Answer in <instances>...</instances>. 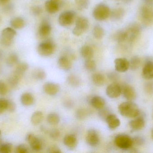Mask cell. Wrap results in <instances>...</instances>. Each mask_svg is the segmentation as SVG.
<instances>
[{
    "mask_svg": "<svg viewBox=\"0 0 153 153\" xmlns=\"http://www.w3.org/2000/svg\"><path fill=\"white\" fill-rule=\"evenodd\" d=\"M115 69L119 72H125L129 68V62L126 58H117L114 61Z\"/></svg>",
    "mask_w": 153,
    "mask_h": 153,
    "instance_id": "obj_14",
    "label": "cell"
},
{
    "mask_svg": "<svg viewBox=\"0 0 153 153\" xmlns=\"http://www.w3.org/2000/svg\"><path fill=\"white\" fill-rule=\"evenodd\" d=\"M20 80V78H19L17 75L13 73L12 74L10 75V76L9 77L8 82H9L10 85L12 88H15V87H17L18 84H19Z\"/></svg>",
    "mask_w": 153,
    "mask_h": 153,
    "instance_id": "obj_39",
    "label": "cell"
},
{
    "mask_svg": "<svg viewBox=\"0 0 153 153\" xmlns=\"http://www.w3.org/2000/svg\"><path fill=\"white\" fill-rule=\"evenodd\" d=\"M105 121L108 124L109 128L111 130L116 129L120 125V120L114 114H109L106 118Z\"/></svg>",
    "mask_w": 153,
    "mask_h": 153,
    "instance_id": "obj_18",
    "label": "cell"
},
{
    "mask_svg": "<svg viewBox=\"0 0 153 153\" xmlns=\"http://www.w3.org/2000/svg\"><path fill=\"white\" fill-rule=\"evenodd\" d=\"M141 27L137 23H134L129 25L126 30L128 35V39L132 41L138 37L141 31Z\"/></svg>",
    "mask_w": 153,
    "mask_h": 153,
    "instance_id": "obj_11",
    "label": "cell"
},
{
    "mask_svg": "<svg viewBox=\"0 0 153 153\" xmlns=\"http://www.w3.org/2000/svg\"><path fill=\"white\" fill-rule=\"evenodd\" d=\"M143 1L146 5L151 6L153 4V0H143Z\"/></svg>",
    "mask_w": 153,
    "mask_h": 153,
    "instance_id": "obj_53",
    "label": "cell"
},
{
    "mask_svg": "<svg viewBox=\"0 0 153 153\" xmlns=\"http://www.w3.org/2000/svg\"><path fill=\"white\" fill-rule=\"evenodd\" d=\"M2 144V141L1 139L0 138V145Z\"/></svg>",
    "mask_w": 153,
    "mask_h": 153,
    "instance_id": "obj_57",
    "label": "cell"
},
{
    "mask_svg": "<svg viewBox=\"0 0 153 153\" xmlns=\"http://www.w3.org/2000/svg\"><path fill=\"white\" fill-rule=\"evenodd\" d=\"M10 25L13 28L17 29H22L25 26V22L23 19L19 17L13 18L11 20Z\"/></svg>",
    "mask_w": 153,
    "mask_h": 153,
    "instance_id": "obj_29",
    "label": "cell"
},
{
    "mask_svg": "<svg viewBox=\"0 0 153 153\" xmlns=\"http://www.w3.org/2000/svg\"><path fill=\"white\" fill-rule=\"evenodd\" d=\"M114 142L118 147L123 150L130 149L133 146L132 138L127 135H118L115 137Z\"/></svg>",
    "mask_w": 153,
    "mask_h": 153,
    "instance_id": "obj_4",
    "label": "cell"
},
{
    "mask_svg": "<svg viewBox=\"0 0 153 153\" xmlns=\"http://www.w3.org/2000/svg\"><path fill=\"white\" fill-rule=\"evenodd\" d=\"M106 94L111 99H116L121 93V87L117 83H113L108 86L106 89Z\"/></svg>",
    "mask_w": 153,
    "mask_h": 153,
    "instance_id": "obj_13",
    "label": "cell"
},
{
    "mask_svg": "<svg viewBox=\"0 0 153 153\" xmlns=\"http://www.w3.org/2000/svg\"><path fill=\"white\" fill-rule=\"evenodd\" d=\"M94 36L97 39H101L104 36V31L100 25H96L94 28Z\"/></svg>",
    "mask_w": 153,
    "mask_h": 153,
    "instance_id": "obj_32",
    "label": "cell"
},
{
    "mask_svg": "<svg viewBox=\"0 0 153 153\" xmlns=\"http://www.w3.org/2000/svg\"><path fill=\"white\" fill-rule=\"evenodd\" d=\"M125 10L121 8H119L115 9L112 11V13H111V18L115 20H118L121 19L125 14Z\"/></svg>",
    "mask_w": 153,
    "mask_h": 153,
    "instance_id": "obj_35",
    "label": "cell"
},
{
    "mask_svg": "<svg viewBox=\"0 0 153 153\" xmlns=\"http://www.w3.org/2000/svg\"><path fill=\"white\" fill-rule=\"evenodd\" d=\"M48 152L49 153H61V150L58 146H52L48 149Z\"/></svg>",
    "mask_w": 153,
    "mask_h": 153,
    "instance_id": "obj_50",
    "label": "cell"
},
{
    "mask_svg": "<svg viewBox=\"0 0 153 153\" xmlns=\"http://www.w3.org/2000/svg\"><path fill=\"white\" fill-rule=\"evenodd\" d=\"M110 113H109V111H108L107 109L104 108V107L102 108L99 111V115L100 116L102 119H104L105 120L106 118L107 117Z\"/></svg>",
    "mask_w": 153,
    "mask_h": 153,
    "instance_id": "obj_47",
    "label": "cell"
},
{
    "mask_svg": "<svg viewBox=\"0 0 153 153\" xmlns=\"http://www.w3.org/2000/svg\"><path fill=\"white\" fill-rule=\"evenodd\" d=\"M65 145L70 149H74L77 145V141L76 137L73 134L67 135L64 138Z\"/></svg>",
    "mask_w": 153,
    "mask_h": 153,
    "instance_id": "obj_19",
    "label": "cell"
},
{
    "mask_svg": "<svg viewBox=\"0 0 153 153\" xmlns=\"http://www.w3.org/2000/svg\"><path fill=\"white\" fill-rule=\"evenodd\" d=\"M67 81L69 84L73 86H78L81 84L80 78L74 75H71L67 78Z\"/></svg>",
    "mask_w": 153,
    "mask_h": 153,
    "instance_id": "obj_37",
    "label": "cell"
},
{
    "mask_svg": "<svg viewBox=\"0 0 153 153\" xmlns=\"http://www.w3.org/2000/svg\"><path fill=\"white\" fill-rule=\"evenodd\" d=\"M62 0H48L45 3L46 10L50 13H56L60 10Z\"/></svg>",
    "mask_w": 153,
    "mask_h": 153,
    "instance_id": "obj_10",
    "label": "cell"
},
{
    "mask_svg": "<svg viewBox=\"0 0 153 153\" xmlns=\"http://www.w3.org/2000/svg\"><path fill=\"white\" fill-rule=\"evenodd\" d=\"M60 131L57 129H53L51 131L49 134V136L50 137L54 140L58 139L60 137Z\"/></svg>",
    "mask_w": 153,
    "mask_h": 153,
    "instance_id": "obj_48",
    "label": "cell"
},
{
    "mask_svg": "<svg viewBox=\"0 0 153 153\" xmlns=\"http://www.w3.org/2000/svg\"><path fill=\"white\" fill-rule=\"evenodd\" d=\"M32 75L34 79L38 81L44 80L46 77V74L43 69L41 68H36L33 71Z\"/></svg>",
    "mask_w": 153,
    "mask_h": 153,
    "instance_id": "obj_31",
    "label": "cell"
},
{
    "mask_svg": "<svg viewBox=\"0 0 153 153\" xmlns=\"http://www.w3.org/2000/svg\"><path fill=\"white\" fill-rule=\"evenodd\" d=\"M141 63L140 58L137 56H135L131 58L129 62V68L132 70H137Z\"/></svg>",
    "mask_w": 153,
    "mask_h": 153,
    "instance_id": "obj_34",
    "label": "cell"
},
{
    "mask_svg": "<svg viewBox=\"0 0 153 153\" xmlns=\"http://www.w3.org/2000/svg\"><path fill=\"white\" fill-rule=\"evenodd\" d=\"M88 115V112L85 109H79L76 110V118L79 120H82L86 117Z\"/></svg>",
    "mask_w": 153,
    "mask_h": 153,
    "instance_id": "obj_42",
    "label": "cell"
},
{
    "mask_svg": "<svg viewBox=\"0 0 153 153\" xmlns=\"http://www.w3.org/2000/svg\"><path fill=\"white\" fill-rule=\"evenodd\" d=\"M1 130H0V135H1Z\"/></svg>",
    "mask_w": 153,
    "mask_h": 153,
    "instance_id": "obj_59",
    "label": "cell"
},
{
    "mask_svg": "<svg viewBox=\"0 0 153 153\" xmlns=\"http://www.w3.org/2000/svg\"><path fill=\"white\" fill-rule=\"evenodd\" d=\"M15 152L17 153H27L28 152L27 147L24 144H20L15 149Z\"/></svg>",
    "mask_w": 153,
    "mask_h": 153,
    "instance_id": "obj_45",
    "label": "cell"
},
{
    "mask_svg": "<svg viewBox=\"0 0 153 153\" xmlns=\"http://www.w3.org/2000/svg\"><path fill=\"white\" fill-rule=\"evenodd\" d=\"M16 35V31L12 28H7L3 30L1 37V44L4 46H10L13 44Z\"/></svg>",
    "mask_w": 153,
    "mask_h": 153,
    "instance_id": "obj_3",
    "label": "cell"
},
{
    "mask_svg": "<svg viewBox=\"0 0 153 153\" xmlns=\"http://www.w3.org/2000/svg\"><path fill=\"white\" fill-rule=\"evenodd\" d=\"M140 14L142 21L146 24H149L153 21V9L150 5L146 4L142 6Z\"/></svg>",
    "mask_w": 153,
    "mask_h": 153,
    "instance_id": "obj_8",
    "label": "cell"
},
{
    "mask_svg": "<svg viewBox=\"0 0 153 153\" xmlns=\"http://www.w3.org/2000/svg\"><path fill=\"white\" fill-rule=\"evenodd\" d=\"M142 76L144 79L149 80L153 78V62L148 61L145 64L142 71Z\"/></svg>",
    "mask_w": 153,
    "mask_h": 153,
    "instance_id": "obj_17",
    "label": "cell"
},
{
    "mask_svg": "<svg viewBox=\"0 0 153 153\" xmlns=\"http://www.w3.org/2000/svg\"><path fill=\"white\" fill-rule=\"evenodd\" d=\"M44 118L43 113L40 111H36L32 114L31 117V124L34 125H37L42 122Z\"/></svg>",
    "mask_w": 153,
    "mask_h": 153,
    "instance_id": "obj_27",
    "label": "cell"
},
{
    "mask_svg": "<svg viewBox=\"0 0 153 153\" xmlns=\"http://www.w3.org/2000/svg\"><path fill=\"white\" fill-rule=\"evenodd\" d=\"M1 66H0V74H1Z\"/></svg>",
    "mask_w": 153,
    "mask_h": 153,
    "instance_id": "obj_58",
    "label": "cell"
},
{
    "mask_svg": "<svg viewBox=\"0 0 153 153\" xmlns=\"http://www.w3.org/2000/svg\"><path fill=\"white\" fill-rule=\"evenodd\" d=\"M116 74H117L115 73L111 72L108 74V76L109 78L111 81H115L117 78V75Z\"/></svg>",
    "mask_w": 153,
    "mask_h": 153,
    "instance_id": "obj_51",
    "label": "cell"
},
{
    "mask_svg": "<svg viewBox=\"0 0 153 153\" xmlns=\"http://www.w3.org/2000/svg\"><path fill=\"white\" fill-rule=\"evenodd\" d=\"M100 142V136L97 131L94 129H90L86 135V143L90 146H95L99 144Z\"/></svg>",
    "mask_w": 153,
    "mask_h": 153,
    "instance_id": "obj_12",
    "label": "cell"
},
{
    "mask_svg": "<svg viewBox=\"0 0 153 153\" xmlns=\"http://www.w3.org/2000/svg\"><path fill=\"white\" fill-rule=\"evenodd\" d=\"M48 124L53 125H56L60 122L59 116L56 113H51L48 116L47 118Z\"/></svg>",
    "mask_w": 153,
    "mask_h": 153,
    "instance_id": "obj_33",
    "label": "cell"
},
{
    "mask_svg": "<svg viewBox=\"0 0 153 153\" xmlns=\"http://www.w3.org/2000/svg\"><path fill=\"white\" fill-rule=\"evenodd\" d=\"M28 68V65L27 63L24 62L19 63L17 65L13 73L21 79Z\"/></svg>",
    "mask_w": 153,
    "mask_h": 153,
    "instance_id": "obj_25",
    "label": "cell"
},
{
    "mask_svg": "<svg viewBox=\"0 0 153 153\" xmlns=\"http://www.w3.org/2000/svg\"><path fill=\"white\" fill-rule=\"evenodd\" d=\"M81 54L85 59H92L94 56V50L90 46H85L82 47L81 49Z\"/></svg>",
    "mask_w": 153,
    "mask_h": 153,
    "instance_id": "obj_26",
    "label": "cell"
},
{
    "mask_svg": "<svg viewBox=\"0 0 153 153\" xmlns=\"http://www.w3.org/2000/svg\"><path fill=\"white\" fill-rule=\"evenodd\" d=\"M8 100L0 98V115L7 110Z\"/></svg>",
    "mask_w": 153,
    "mask_h": 153,
    "instance_id": "obj_43",
    "label": "cell"
},
{
    "mask_svg": "<svg viewBox=\"0 0 153 153\" xmlns=\"http://www.w3.org/2000/svg\"><path fill=\"white\" fill-rule=\"evenodd\" d=\"M75 13L74 11H65L61 13L59 17V24L63 27L71 26L74 21Z\"/></svg>",
    "mask_w": 153,
    "mask_h": 153,
    "instance_id": "obj_7",
    "label": "cell"
},
{
    "mask_svg": "<svg viewBox=\"0 0 153 153\" xmlns=\"http://www.w3.org/2000/svg\"><path fill=\"white\" fill-rule=\"evenodd\" d=\"M129 126L134 130H140L143 129L145 125V121L142 117L137 118L134 120L130 121Z\"/></svg>",
    "mask_w": 153,
    "mask_h": 153,
    "instance_id": "obj_20",
    "label": "cell"
},
{
    "mask_svg": "<svg viewBox=\"0 0 153 153\" xmlns=\"http://www.w3.org/2000/svg\"><path fill=\"white\" fill-rule=\"evenodd\" d=\"M3 56V53L1 50H0V60L2 58Z\"/></svg>",
    "mask_w": 153,
    "mask_h": 153,
    "instance_id": "obj_55",
    "label": "cell"
},
{
    "mask_svg": "<svg viewBox=\"0 0 153 153\" xmlns=\"http://www.w3.org/2000/svg\"><path fill=\"white\" fill-rule=\"evenodd\" d=\"M19 62V57L17 54L12 53L9 55L6 58V64L10 67L13 66Z\"/></svg>",
    "mask_w": 153,
    "mask_h": 153,
    "instance_id": "obj_30",
    "label": "cell"
},
{
    "mask_svg": "<svg viewBox=\"0 0 153 153\" xmlns=\"http://www.w3.org/2000/svg\"><path fill=\"white\" fill-rule=\"evenodd\" d=\"M151 135H152V137L153 140V128L152 130V132H151Z\"/></svg>",
    "mask_w": 153,
    "mask_h": 153,
    "instance_id": "obj_56",
    "label": "cell"
},
{
    "mask_svg": "<svg viewBox=\"0 0 153 153\" xmlns=\"http://www.w3.org/2000/svg\"><path fill=\"white\" fill-rule=\"evenodd\" d=\"M118 110L120 115L125 117H137L140 115V110L138 106L129 101L121 103L119 106Z\"/></svg>",
    "mask_w": 153,
    "mask_h": 153,
    "instance_id": "obj_1",
    "label": "cell"
},
{
    "mask_svg": "<svg viewBox=\"0 0 153 153\" xmlns=\"http://www.w3.org/2000/svg\"><path fill=\"white\" fill-rule=\"evenodd\" d=\"M58 65L59 67L64 71H69L72 67V63L71 60L66 56H61L58 60Z\"/></svg>",
    "mask_w": 153,
    "mask_h": 153,
    "instance_id": "obj_21",
    "label": "cell"
},
{
    "mask_svg": "<svg viewBox=\"0 0 153 153\" xmlns=\"http://www.w3.org/2000/svg\"><path fill=\"white\" fill-rule=\"evenodd\" d=\"M10 0H0V4H5L7 3Z\"/></svg>",
    "mask_w": 153,
    "mask_h": 153,
    "instance_id": "obj_54",
    "label": "cell"
},
{
    "mask_svg": "<svg viewBox=\"0 0 153 153\" xmlns=\"http://www.w3.org/2000/svg\"><path fill=\"white\" fill-rule=\"evenodd\" d=\"M89 25V22L86 18L83 17H78L73 33L76 36H81L88 29Z\"/></svg>",
    "mask_w": 153,
    "mask_h": 153,
    "instance_id": "obj_5",
    "label": "cell"
},
{
    "mask_svg": "<svg viewBox=\"0 0 153 153\" xmlns=\"http://www.w3.org/2000/svg\"><path fill=\"white\" fill-rule=\"evenodd\" d=\"M16 108V106L15 103L12 101L8 100L7 110L9 112H13L15 111Z\"/></svg>",
    "mask_w": 153,
    "mask_h": 153,
    "instance_id": "obj_49",
    "label": "cell"
},
{
    "mask_svg": "<svg viewBox=\"0 0 153 153\" xmlns=\"http://www.w3.org/2000/svg\"><path fill=\"white\" fill-rule=\"evenodd\" d=\"M93 82L97 86H101L105 83V77L104 75L100 73L94 74L92 77Z\"/></svg>",
    "mask_w": 153,
    "mask_h": 153,
    "instance_id": "obj_28",
    "label": "cell"
},
{
    "mask_svg": "<svg viewBox=\"0 0 153 153\" xmlns=\"http://www.w3.org/2000/svg\"><path fill=\"white\" fill-rule=\"evenodd\" d=\"M128 37V35L126 30H122L119 31L116 34L115 38L116 40L119 43L124 42L125 40H127Z\"/></svg>",
    "mask_w": 153,
    "mask_h": 153,
    "instance_id": "obj_36",
    "label": "cell"
},
{
    "mask_svg": "<svg viewBox=\"0 0 153 153\" xmlns=\"http://www.w3.org/2000/svg\"><path fill=\"white\" fill-rule=\"evenodd\" d=\"M85 66L89 71H94L96 68L95 62L92 59H87L85 62Z\"/></svg>",
    "mask_w": 153,
    "mask_h": 153,
    "instance_id": "obj_40",
    "label": "cell"
},
{
    "mask_svg": "<svg viewBox=\"0 0 153 153\" xmlns=\"http://www.w3.org/2000/svg\"><path fill=\"white\" fill-rule=\"evenodd\" d=\"M90 102L92 106L96 109H101L104 107L105 102L104 99L100 96H94L90 100Z\"/></svg>",
    "mask_w": 153,
    "mask_h": 153,
    "instance_id": "obj_22",
    "label": "cell"
},
{
    "mask_svg": "<svg viewBox=\"0 0 153 153\" xmlns=\"http://www.w3.org/2000/svg\"><path fill=\"white\" fill-rule=\"evenodd\" d=\"M35 99L33 95L29 93H25L22 94L20 97V102L24 106H30L33 105Z\"/></svg>",
    "mask_w": 153,
    "mask_h": 153,
    "instance_id": "obj_23",
    "label": "cell"
},
{
    "mask_svg": "<svg viewBox=\"0 0 153 153\" xmlns=\"http://www.w3.org/2000/svg\"><path fill=\"white\" fill-rule=\"evenodd\" d=\"M8 91L6 84L2 81H0V95L4 96L6 95Z\"/></svg>",
    "mask_w": 153,
    "mask_h": 153,
    "instance_id": "obj_46",
    "label": "cell"
},
{
    "mask_svg": "<svg viewBox=\"0 0 153 153\" xmlns=\"http://www.w3.org/2000/svg\"><path fill=\"white\" fill-rule=\"evenodd\" d=\"M26 141L35 152H39L42 150L43 146L41 140L33 134H28L26 136Z\"/></svg>",
    "mask_w": 153,
    "mask_h": 153,
    "instance_id": "obj_9",
    "label": "cell"
},
{
    "mask_svg": "<svg viewBox=\"0 0 153 153\" xmlns=\"http://www.w3.org/2000/svg\"><path fill=\"white\" fill-rule=\"evenodd\" d=\"M12 145L10 143L2 144L0 145V153H10L12 151Z\"/></svg>",
    "mask_w": 153,
    "mask_h": 153,
    "instance_id": "obj_41",
    "label": "cell"
},
{
    "mask_svg": "<svg viewBox=\"0 0 153 153\" xmlns=\"http://www.w3.org/2000/svg\"><path fill=\"white\" fill-rule=\"evenodd\" d=\"M109 7L105 4H100L95 6L93 11V15L95 19L102 21L106 19L111 15Z\"/></svg>",
    "mask_w": 153,
    "mask_h": 153,
    "instance_id": "obj_2",
    "label": "cell"
},
{
    "mask_svg": "<svg viewBox=\"0 0 153 153\" xmlns=\"http://www.w3.org/2000/svg\"><path fill=\"white\" fill-rule=\"evenodd\" d=\"M43 90L45 93L50 96L56 95L60 90V87L56 84L52 82H47L43 85Z\"/></svg>",
    "mask_w": 153,
    "mask_h": 153,
    "instance_id": "obj_16",
    "label": "cell"
},
{
    "mask_svg": "<svg viewBox=\"0 0 153 153\" xmlns=\"http://www.w3.org/2000/svg\"><path fill=\"white\" fill-rule=\"evenodd\" d=\"M51 30L52 28L50 24L47 22H44L41 23L39 27V33L42 37H45L49 36L51 33Z\"/></svg>",
    "mask_w": 153,
    "mask_h": 153,
    "instance_id": "obj_24",
    "label": "cell"
},
{
    "mask_svg": "<svg viewBox=\"0 0 153 153\" xmlns=\"http://www.w3.org/2000/svg\"><path fill=\"white\" fill-rule=\"evenodd\" d=\"M55 46L52 41H45L39 44L37 48L38 54L42 56L47 57L52 55L55 51Z\"/></svg>",
    "mask_w": 153,
    "mask_h": 153,
    "instance_id": "obj_6",
    "label": "cell"
},
{
    "mask_svg": "<svg viewBox=\"0 0 153 153\" xmlns=\"http://www.w3.org/2000/svg\"><path fill=\"white\" fill-rule=\"evenodd\" d=\"M40 11H41V10H40L39 7H38V6H35V7H33L32 8V12L35 14H39L40 13Z\"/></svg>",
    "mask_w": 153,
    "mask_h": 153,
    "instance_id": "obj_52",
    "label": "cell"
},
{
    "mask_svg": "<svg viewBox=\"0 0 153 153\" xmlns=\"http://www.w3.org/2000/svg\"><path fill=\"white\" fill-rule=\"evenodd\" d=\"M132 139H133V146H142L143 145L145 142V139L141 136L135 137L134 138H132Z\"/></svg>",
    "mask_w": 153,
    "mask_h": 153,
    "instance_id": "obj_44",
    "label": "cell"
},
{
    "mask_svg": "<svg viewBox=\"0 0 153 153\" xmlns=\"http://www.w3.org/2000/svg\"><path fill=\"white\" fill-rule=\"evenodd\" d=\"M75 2L76 7L81 10L88 8L90 3L89 0H75Z\"/></svg>",
    "mask_w": 153,
    "mask_h": 153,
    "instance_id": "obj_38",
    "label": "cell"
},
{
    "mask_svg": "<svg viewBox=\"0 0 153 153\" xmlns=\"http://www.w3.org/2000/svg\"><path fill=\"white\" fill-rule=\"evenodd\" d=\"M121 93L129 101H132L136 98V92L134 88L130 85H125L121 87Z\"/></svg>",
    "mask_w": 153,
    "mask_h": 153,
    "instance_id": "obj_15",
    "label": "cell"
}]
</instances>
